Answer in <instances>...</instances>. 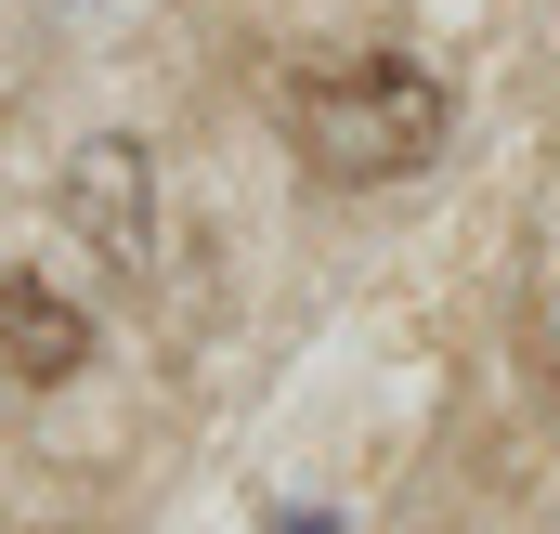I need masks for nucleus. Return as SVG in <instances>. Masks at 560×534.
<instances>
[{
	"mask_svg": "<svg viewBox=\"0 0 560 534\" xmlns=\"http://www.w3.org/2000/svg\"><path fill=\"white\" fill-rule=\"evenodd\" d=\"M275 131L326 183H418L456 131V92L418 53H300L275 79Z\"/></svg>",
	"mask_w": 560,
	"mask_h": 534,
	"instance_id": "f257e3e1",
	"label": "nucleus"
},
{
	"mask_svg": "<svg viewBox=\"0 0 560 534\" xmlns=\"http://www.w3.org/2000/svg\"><path fill=\"white\" fill-rule=\"evenodd\" d=\"M522 365H535V392L560 404V274L535 287V300H522Z\"/></svg>",
	"mask_w": 560,
	"mask_h": 534,
	"instance_id": "20e7f679",
	"label": "nucleus"
},
{
	"mask_svg": "<svg viewBox=\"0 0 560 534\" xmlns=\"http://www.w3.org/2000/svg\"><path fill=\"white\" fill-rule=\"evenodd\" d=\"M0 365H13L26 392H66V379L92 365V313H79L66 287H39V274H0Z\"/></svg>",
	"mask_w": 560,
	"mask_h": 534,
	"instance_id": "7ed1b4c3",
	"label": "nucleus"
},
{
	"mask_svg": "<svg viewBox=\"0 0 560 534\" xmlns=\"http://www.w3.org/2000/svg\"><path fill=\"white\" fill-rule=\"evenodd\" d=\"M66 222H79V248L105 274L143 287V262H156V156H143L131 131H92L66 156Z\"/></svg>",
	"mask_w": 560,
	"mask_h": 534,
	"instance_id": "f03ea898",
	"label": "nucleus"
}]
</instances>
